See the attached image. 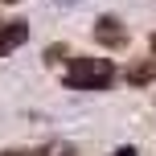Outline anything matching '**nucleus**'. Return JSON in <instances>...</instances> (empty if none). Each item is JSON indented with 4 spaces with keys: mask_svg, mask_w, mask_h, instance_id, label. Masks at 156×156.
Listing matches in <instances>:
<instances>
[{
    "mask_svg": "<svg viewBox=\"0 0 156 156\" xmlns=\"http://www.w3.org/2000/svg\"><path fill=\"white\" fill-rule=\"evenodd\" d=\"M148 45H152V58H156V33H152V37H148Z\"/></svg>",
    "mask_w": 156,
    "mask_h": 156,
    "instance_id": "obj_7",
    "label": "nucleus"
},
{
    "mask_svg": "<svg viewBox=\"0 0 156 156\" xmlns=\"http://www.w3.org/2000/svg\"><path fill=\"white\" fill-rule=\"evenodd\" d=\"M25 41H29V21H4V29H0V58L21 49Z\"/></svg>",
    "mask_w": 156,
    "mask_h": 156,
    "instance_id": "obj_3",
    "label": "nucleus"
},
{
    "mask_svg": "<svg viewBox=\"0 0 156 156\" xmlns=\"http://www.w3.org/2000/svg\"><path fill=\"white\" fill-rule=\"evenodd\" d=\"M123 78H127L132 86H148V82H156V58H144V62H132Z\"/></svg>",
    "mask_w": 156,
    "mask_h": 156,
    "instance_id": "obj_4",
    "label": "nucleus"
},
{
    "mask_svg": "<svg viewBox=\"0 0 156 156\" xmlns=\"http://www.w3.org/2000/svg\"><path fill=\"white\" fill-rule=\"evenodd\" d=\"M4 4H21V0H4Z\"/></svg>",
    "mask_w": 156,
    "mask_h": 156,
    "instance_id": "obj_10",
    "label": "nucleus"
},
{
    "mask_svg": "<svg viewBox=\"0 0 156 156\" xmlns=\"http://www.w3.org/2000/svg\"><path fill=\"white\" fill-rule=\"evenodd\" d=\"M111 156H140V152H136L132 144H123V148H119V152H111Z\"/></svg>",
    "mask_w": 156,
    "mask_h": 156,
    "instance_id": "obj_6",
    "label": "nucleus"
},
{
    "mask_svg": "<svg viewBox=\"0 0 156 156\" xmlns=\"http://www.w3.org/2000/svg\"><path fill=\"white\" fill-rule=\"evenodd\" d=\"M0 29H4V21H0Z\"/></svg>",
    "mask_w": 156,
    "mask_h": 156,
    "instance_id": "obj_11",
    "label": "nucleus"
},
{
    "mask_svg": "<svg viewBox=\"0 0 156 156\" xmlns=\"http://www.w3.org/2000/svg\"><path fill=\"white\" fill-rule=\"evenodd\" d=\"M66 54H70V45H49V49H45V62H49V66H62ZM70 58H74V54H70Z\"/></svg>",
    "mask_w": 156,
    "mask_h": 156,
    "instance_id": "obj_5",
    "label": "nucleus"
},
{
    "mask_svg": "<svg viewBox=\"0 0 156 156\" xmlns=\"http://www.w3.org/2000/svg\"><path fill=\"white\" fill-rule=\"evenodd\" d=\"M90 33H94V41H99L103 49H123L127 45V29H123L119 16H99Z\"/></svg>",
    "mask_w": 156,
    "mask_h": 156,
    "instance_id": "obj_2",
    "label": "nucleus"
},
{
    "mask_svg": "<svg viewBox=\"0 0 156 156\" xmlns=\"http://www.w3.org/2000/svg\"><path fill=\"white\" fill-rule=\"evenodd\" d=\"M58 4H78V0H58Z\"/></svg>",
    "mask_w": 156,
    "mask_h": 156,
    "instance_id": "obj_9",
    "label": "nucleus"
},
{
    "mask_svg": "<svg viewBox=\"0 0 156 156\" xmlns=\"http://www.w3.org/2000/svg\"><path fill=\"white\" fill-rule=\"evenodd\" d=\"M115 82V62L94 54H74L66 66V86L70 90H107Z\"/></svg>",
    "mask_w": 156,
    "mask_h": 156,
    "instance_id": "obj_1",
    "label": "nucleus"
},
{
    "mask_svg": "<svg viewBox=\"0 0 156 156\" xmlns=\"http://www.w3.org/2000/svg\"><path fill=\"white\" fill-rule=\"evenodd\" d=\"M4 156H37V152H4Z\"/></svg>",
    "mask_w": 156,
    "mask_h": 156,
    "instance_id": "obj_8",
    "label": "nucleus"
}]
</instances>
